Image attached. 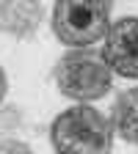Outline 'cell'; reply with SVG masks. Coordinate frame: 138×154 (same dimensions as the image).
I'll list each match as a JSON object with an SVG mask.
<instances>
[{"label": "cell", "instance_id": "6da1fadb", "mask_svg": "<svg viewBox=\"0 0 138 154\" xmlns=\"http://www.w3.org/2000/svg\"><path fill=\"white\" fill-rule=\"evenodd\" d=\"M113 72L105 55L94 47H72L55 63V85L64 96L77 102L102 99L111 91Z\"/></svg>", "mask_w": 138, "mask_h": 154}, {"label": "cell", "instance_id": "7a4b0ae2", "mask_svg": "<svg viewBox=\"0 0 138 154\" xmlns=\"http://www.w3.org/2000/svg\"><path fill=\"white\" fill-rule=\"evenodd\" d=\"M50 25L61 44L91 47L108 33L111 0H55Z\"/></svg>", "mask_w": 138, "mask_h": 154}, {"label": "cell", "instance_id": "3957f363", "mask_svg": "<svg viewBox=\"0 0 138 154\" xmlns=\"http://www.w3.org/2000/svg\"><path fill=\"white\" fill-rule=\"evenodd\" d=\"M55 151H108L113 132L100 110L91 105H75L64 110L50 127Z\"/></svg>", "mask_w": 138, "mask_h": 154}, {"label": "cell", "instance_id": "277c9868", "mask_svg": "<svg viewBox=\"0 0 138 154\" xmlns=\"http://www.w3.org/2000/svg\"><path fill=\"white\" fill-rule=\"evenodd\" d=\"M105 61L111 72L138 80V17H122L105 33Z\"/></svg>", "mask_w": 138, "mask_h": 154}, {"label": "cell", "instance_id": "5b68a950", "mask_svg": "<svg viewBox=\"0 0 138 154\" xmlns=\"http://www.w3.org/2000/svg\"><path fill=\"white\" fill-rule=\"evenodd\" d=\"M42 25L39 0H0V30L17 38H28Z\"/></svg>", "mask_w": 138, "mask_h": 154}, {"label": "cell", "instance_id": "8992f818", "mask_svg": "<svg viewBox=\"0 0 138 154\" xmlns=\"http://www.w3.org/2000/svg\"><path fill=\"white\" fill-rule=\"evenodd\" d=\"M111 127L122 140L138 146V88H127L111 107Z\"/></svg>", "mask_w": 138, "mask_h": 154}, {"label": "cell", "instance_id": "52a82bcc", "mask_svg": "<svg viewBox=\"0 0 138 154\" xmlns=\"http://www.w3.org/2000/svg\"><path fill=\"white\" fill-rule=\"evenodd\" d=\"M19 124V107H3L0 110V129H14Z\"/></svg>", "mask_w": 138, "mask_h": 154}, {"label": "cell", "instance_id": "ba28073f", "mask_svg": "<svg viewBox=\"0 0 138 154\" xmlns=\"http://www.w3.org/2000/svg\"><path fill=\"white\" fill-rule=\"evenodd\" d=\"M30 146L22 140H0V154H28Z\"/></svg>", "mask_w": 138, "mask_h": 154}, {"label": "cell", "instance_id": "9c48e42d", "mask_svg": "<svg viewBox=\"0 0 138 154\" xmlns=\"http://www.w3.org/2000/svg\"><path fill=\"white\" fill-rule=\"evenodd\" d=\"M6 91H8V80H6V72L0 69V105H3V99H6Z\"/></svg>", "mask_w": 138, "mask_h": 154}]
</instances>
